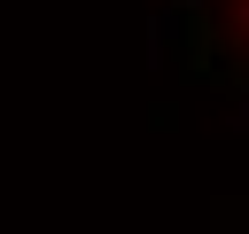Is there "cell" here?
Wrapping results in <instances>:
<instances>
[{
    "label": "cell",
    "mask_w": 249,
    "mask_h": 234,
    "mask_svg": "<svg viewBox=\"0 0 249 234\" xmlns=\"http://www.w3.org/2000/svg\"><path fill=\"white\" fill-rule=\"evenodd\" d=\"M218 23H226L241 47H249V0H218Z\"/></svg>",
    "instance_id": "cell-1"
}]
</instances>
